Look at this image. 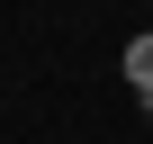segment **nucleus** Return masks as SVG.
<instances>
[{"label":"nucleus","instance_id":"obj_1","mask_svg":"<svg viewBox=\"0 0 153 144\" xmlns=\"http://www.w3.org/2000/svg\"><path fill=\"white\" fill-rule=\"evenodd\" d=\"M117 72H126L135 90H153V27H144V36H126V54H117Z\"/></svg>","mask_w":153,"mask_h":144},{"label":"nucleus","instance_id":"obj_2","mask_svg":"<svg viewBox=\"0 0 153 144\" xmlns=\"http://www.w3.org/2000/svg\"><path fill=\"white\" fill-rule=\"evenodd\" d=\"M135 99H144V126H153V90H135Z\"/></svg>","mask_w":153,"mask_h":144}]
</instances>
